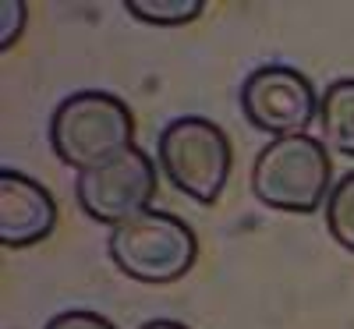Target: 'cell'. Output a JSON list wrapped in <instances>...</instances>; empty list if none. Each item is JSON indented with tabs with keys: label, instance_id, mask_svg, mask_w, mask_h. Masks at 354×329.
<instances>
[{
	"label": "cell",
	"instance_id": "cell-1",
	"mask_svg": "<svg viewBox=\"0 0 354 329\" xmlns=\"http://www.w3.org/2000/svg\"><path fill=\"white\" fill-rule=\"evenodd\" d=\"M135 145L131 106L106 88H82L50 113V149L64 167L85 173Z\"/></svg>",
	"mask_w": 354,
	"mask_h": 329
},
{
	"label": "cell",
	"instance_id": "cell-2",
	"mask_svg": "<svg viewBox=\"0 0 354 329\" xmlns=\"http://www.w3.org/2000/svg\"><path fill=\"white\" fill-rule=\"evenodd\" d=\"M333 191L330 149L315 135L270 138L252 163V195L277 213H319Z\"/></svg>",
	"mask_w": 354,
	"mask_h": 329
},
{
	"label": "cell",
	"instance_id": "cell-3",
	"mask_svg": "<svg viewBox=\"0 0 354 329\" xmlns=\"http://www.w3.org/2000/svg\"><path fill=\"white\" fill-rule=\"evenodd\" d=\"M106 255L128 280L160 287L192 273L198 258V237L181 216L149 209L110 230Z\"/></svg>",
	"mask_w": 354,
	"mask_h": 329
},
{
	"label": "cell",
	"instance_id": "cell-4",
	"mask_svg": "<svg viewBox=\"0 0 354 329\" xmlns=\"http://www.w3.org/2000/svg\"><path fill=\"white\" fill-rule=\"evenodd\" d=\"M156 163L177 191H185L198 205H213L227 188L234 145L216 121L185 113V117H174L160 131Z\"/></svg>",
	"mask_w": 354,
	"mask_h": 329
},
{
	"label": "cell",
	"instance_id": "cell-5",
	"mask_svg": "<svg viewBox=\"0 0 354 329\" xmlns=\"http://www.w3.org/2000/svg\"><path fill=\"white\" fill-rule=\"evenodd\" d=\"M160 191L156 163L145 149L131 145L128 153L113 156L103 167H93L75 177V198L88 220L103 227H121L153 209V198Z\"/></svg>",
	"mask_w": 354,
	"mask_h": 329
},
{
	"label": "cell",
	"instance_id": "cell-6",
	"mask_svg": "<svg viewBox=\"0 0 354 329\" xmlns=\"http://www.w3.org/2000/svg\"><path fill=\"white\" fill-rule=\"evenodd\" d=\"M315 85L290 64H262L241 82V113L245 121L273 138L308 135V124L319 117Z\"/></svg>",
	"mask_w": 354,
	"mask_h": 329
},
{
	"label": "cell",
	"instance_id": "cell-7",
	"mask_svg": "<svg viewBox=\"0 0 354 329\" xmlns=\"http://www.w3.org/2000/svg\"><path fill=\"white\" fill-rule=\"evenodd\" d=\"M57 227V198L46 185L21 170H0V245L32 248Z\"/></svg>",
	"mask_w": 354,
	"mask_h": 329
},
{
	"label": "cell",
	"instance_id": "cell-8",
	"mask_svg": "<svg viewBox=\"0 0 354 329\" xmlns=\"http://www.w3.org/2000/svg\"><path fill=\"white\" fill-rule=\"evenodd\" d=\"M319 124L326 149L354 160V78H337L319 100Z\"/></svg>",
	"mask_w": 354,
	"mask_h": 329
},
{
	"label": "cell",
	"instance_id": "cell-9",
	"mask_svg": "<svg viewBox=\"0 0 354 329\" xmlns=\"http://www.w3.org/2000/svg\"><path fill=\"white\" fill-rule=\"evenodd\" d=\"M326 230L330 237L354 255V170L344 173L340 181L333 185L330 191V202H326Z\"/></svg>",
	"mask_w": 354,
	"mask_h": 329
},
{
	"label": "cell",
	"instance_id": "cell-10",
	"mask_svg": "<svg viewBox=\"0 0 354 329\" xmlns=\"http://www.w3.org/2000/svg\"><path fill=\"white\" fill-rule=\"evenodd\" d=\"M124 11L145 25H188L205 11V4L202 0H128Z\"/></svg>",
	"mask_w": 354,
	"mask_h": 329
},
{
	"label": "cell",
	"instance_id": "cell-11",
	"mask_svg": "<svg viewBox=\"0 0 354 329\" xmlns=\"http://www.w3.org/2000/svg\"><path fill=\"white\" fill-rule=\"evenodd\" d=\"M43 329H117L106 315L88 312V308H71V312H57Z\"/></svg>",
	"mask_w": 354,
	"mask_h": 329
},
{
	"label": "cell",
	"instance_id": "cell-12",
	"mask_svg": "<svg viewBox=\"0 0 354 329\" xmlns=\"http://www.w3.org/2000/svg\"><path fill=\"white\" fill-rule=\"evenodd\" d=\"M0 11H4V36H0V46L11 50V43L21 36V25H25V11L28 8L21 4V0H4Z\"/></svg>",
	"mask_w": 354,
	"mask_h": 329
},
{
	"label": "cell",
	"instance_id": "cell-13",
	"mask_svg": "<svg viewBox=\"0 0 354 329\" xmlns=\"http://www.w3.org/2000/svg\"><path fill=\"white\" fill-rule=\"evenodd\" d=\"M138 329H192V326L177 322V319H149V322H142Z\"/></svg>",
	"mask_w": 354,
	"mask_h": 329
}]
</instances>
